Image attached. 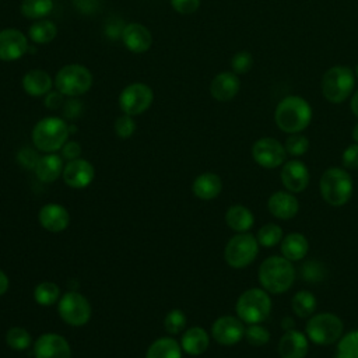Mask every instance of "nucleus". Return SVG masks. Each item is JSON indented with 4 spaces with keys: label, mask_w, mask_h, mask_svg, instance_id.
Returning a JSON list of instances; mask_svg holds the SVG:
<instances>
[{
    "label": "nucleus",
    "mask_w": 358,
    "mask_h": 358,
    "mask_svg": "<svg viewBox=\"0 0 358 358\" xmlns=\"http://www.w3.org/2000/svg\"><path fill=\"white\" fill-rule=\"evenodd\" d=\"M257 239L248 232L232 236L224 250L225 262L234 268L249 266L257 256Z\"/></svg>",
    "instance_id": "nucleus-9"
},
{
    "label": "nucleus",
    "mask_w": 358,
    "mask_h": 358,
    "mask_svg": "<svg viewBox=\"0 0 358 358\" xmlns=\"http://www.w3.org/2000/svg\"><path fill=\"white\" fill-rule=\"evenodd\" d=\"M275 123L285 133H299L308 127L312 119L310 105L301 96H285L275 108Z\"/></svg>",
    "instance_id": "nucleus-1"
},
{
    "label": "nucleus",
    "mask_w": 358,
    "mask_h": 358,
    "mask_svg": "<svg viewBox=\"0 0 358 358\" xmlns=\"http://www.w3.org/2000/svg\"><path fill=\"white\" fill-rule=\"evenodd\" d=\"M245 337H246L249 344L259 347V345H263L268 341L270 334L264 327H262L259 324H252L250 327H248L245 330Z\"/></svg>",
    "instance_id": "nucleus-41"
},
{
    "label": "nucleus",
    "mask_w": 358,
    "mask_h": 358,
    "mask_svg": "<svg viewBox=\"0 0 358 358\" xmlns=\"http://www.w3.org/2000/svg\"><path fill=\"white\" fill-rule=\"evenodd\" d=\"M83 112V102L77 96H70L63 105V113L67 119H76Z\"/></svg>",
    "instance_id": "nucleus-46"
},
{
    "label": "nucleus",
    "mask_w": 358,
    "mask_h": 358,
    "mask_svg": "<svg viewBox=\"0 0 358 358\" xmlns=\"http://www.w3.org/2000/svg\"><path fill=\"white\" fill-rule=\"evenodd\" d=\"M124 27H126V24L123 22V20H120L117 17H112L106 21V24L103 27V34L110 41L122 39V34H123Z\"/></svg>",
    "instance_id": "nucleus-43"
},
{
    "label": "nucleus",
    "mask_w": 358,
    "mask_h": 358,
    "mask_svg": "<svg viewBox=\"0 0 358 358\" xmlns=\"http://www.w3.org/2000/svg\"><path fill=\"white\" fill-rule=\"evenodd\" d=\"M81 154V145L77 141H66L62 147V157L67 161L77 159Z\"/></svg>",
    "instance_id": "nucleus-48"
},
{
    "label": "nucleus",
    "mask_w": 358,
    "mask_h": 358,
    "mask_svg": "<svg viewBox=\"0 0 358 358\" xmlns=\"http://www.w3.org/2000/svg\"><path fill=\"white\" fill-rule=\"evenodd\" d=\"M122 42L126 49H129L133 53H144L147 52L152 45V35L147 27H144L140 22H129L126 24L123 34H122Z\"/></svg>",
    "instance_id": "nucleus-17"
},
{
    "label": "nucleus",
    "mask_w": 358,
    "mask_h": 358,
    "mask_svg": "<svg viewBox=\"0 0 358 358\" xmlns=\"http://www.w3.org/2000/svg\"><path fill=\"white\" fill-rule=\"evenodd\" d=\"M28 38L20 29L6 28L0 31V60H18L28 52Z\"/></svg>",
    "instance_id": "nucleus-13"
},
{
    "label": "nucleus",
    "mask_w": 358,
    "mask_h": 358,
    "mask_svg": "<svg viewBox=\"0 0 358 358\" xmlns=\"http://www.w3.org/2000/svg\"><path fill=\"white\" fill-rule=\"evenodd\" d=\"M171 6L179 14H193L200 7V0H171Z\"/></svg>",
    "instance_id": "nucleus-45"
},
{
    "label": "nucleus",
    "mask_w": 358,
    "mask_h": 358,
    "mask_svg": "<svg viewBox=\"0 0 358 358\" xmlns=\"http://www.w3.org/2000/svg\"><path fill=\"white\" fill-rule=\"evenodd\" d=\"M39 158L41 157L36 152V150H34L31 147H22L17 154V161L20 162L21 166H24L27 169H35Z\"/></svg>",
    "instance_id": "nucleus-42"
},
{
    "label": "nucleus",
    "mask_w": 358,
    "mask_h": 358,
    "mask_svg": "<svg viewBox=\"0 0 358 358\" xmlns=\"http://www.w3.org/2000/svg\"><path fill=\"white\" fill-rule=\"evenodd\" d=\"M63 180L69 187L73 189H84L87 186L91 185V182L95 178V169L92 166L91 162H88L87 159H73L69 161L64 165L63 169Z\"/></svg>",
    "instance_id": "nucleus-16"
},
{
    "label": "nucleus",
    "mask_w": 358,
    "mask_h": 358,
    "mask_svg": "<svg viewBox=\"0 0 358 358\" xmlns=\"http://www.w3.org/2000/svg\"><path fill=\"white\" fill-rule=\"evenodd\" d=\"M355 77L347 66H333L322 77L323 96L331 103L344 102L352 92Z\"/></svg>",
    "instance_id": "nucleus-5"
},
{
    "label": "nucleus",
    "mask_w": 358,
    "mask_h": 358,
    "mask_svg": "<svg viewBox=\"0 0 358 358\" xmlns=\"http://www.w3.org/2000/svg\"><path fill=\"white\" fill-rule=\"evenodd\" d=\"M352 138L358 143V124H355V127L352 130Z\"/></svg>",
    "instance_id": "nucleus-52"
},
{
    "label": "nucleus",
    "mask_w": 358,
    "mask_h": 358,
    "mask_svg": "<svg viewBox=\"0 0 358 358\" xmlns=\"http://www.w3.org/2000/svg\"><path fill=\"white\" fill-rule=\"evenodd\" d=\"M320 194L330 206H344L352 194L351 176L341 168H329L320 178Z\"/></svg>",
    "instance_id": "nucleus-4"
},
{
    "label": "nucleus",
    "mask_w": 358,
    "mask_h": 358,
    "mask_svg": "<svg viewBox=\"0 0 358 358\" xmlns=\"http://www.w3.org/2000/svg\"><path fill=\"white\" fill-rule=\"evenodd\" d=\"M7 289H8V277L3 270H0V296L6 294Z\"/></svg>",
    "instance_id": "nucleus-50"
},
{
    "label": "nucleus",
    "mask_w": 358,
    "mask_h": 358,
    "mask_svg": "<svg viewBox=\"0 0 358 358\" xmlns=\"http://www.w3.org/2000/svg\"><path fill=\"white\" fill-rule=\"evenodd\" d=\"M52 77L41 69L29 70L22 77V90L31 96L46 95L52 90Z\"/></svg>",
    "instance_id": "nucleus-24"
},
{
    "label": "nucleus",
    "mask_w": 358,
    "mask_h": 358,
    "mask_svg": "<svg viewBox=\"0 0 358 358\" xmlns=\"http://www.w3.org/2000/svg\"><path fill=\"white\" fill-rule=\"evenodd\" d=\"M34 354L35 358H71V348L63 336L45 333L36 338Z\"/></svg>",
    "instance_id": "nucleus-14"
},
{
    "label": "nucleus",
    "mask_w": 358,
    "mask_h": 358,
    "mask_svg": "<svg viewBox=\"0 0 358 358\" xmlns=\"http://www.w3.org/2000/svg\"><path fill=\"white\" fill-rule=\"evenodd\" d=\"M55 87L66 96H80L92 87V74L83 64H66L57 71Z\"/></svg>",
    "instance_id": "nucleus-7"
},
{
    "label": "nucleus",
    "mask_w": 358,
    "mask_h": 358,
    "mask_svg": "<svg viewBox=\"0 0 358 358\" xmlns=\"http://www.w3.org/2000/svg\"><path fill=\"white\" fill-rule=\"evenodd\" d=\"M268 211L280 218V220H289L292 218L299 208V203L295 196L285 192H275L270 196L267 201Z\"/></svg>",
    "instance_id": "nucleus-22"
},
{
    "label": "nucleus",
    "mask_w": 358,
    "mask_h": 358,
    "mask_svg": "<svg viewBox=\"0 0 358 358\" xmlns=\"http://www.w3.org/2000/svg\"><path fill=\"white\" fill-rule=\"evenodd\" d=\"M292 310L299 317H309L313 310L316 309V298L309 291H299L294 295L292 301Z\"/></svg>",
    "instance_id": "nucleus-32"
},
{
    "label": "nucleus",
    "mask_w": 358,
    "mask_h": 358,
    "mask_svg": "<svg viewBox=\"0 0 358 358\" xmlns=\"http://www.w3.org/2000/svg\"><path fill=\"white\" fill-rule=\"evenodd\" d=\"M336 358H358V330L350 331L340 340Z\"/></svg>",
    "instance_id": "nucleus-35"
},
{
    "label": "nucleus",
    "mask_w": 358,
    "mask_h": 358,
    "mask_svg": "<svg viewBox=\"0 0 358 358\" xmlns=\"http://www.w3.org/2000/svg\"><path fill=\"white\" fill-rule=\"evenodd\" d=\"M357 77H358V66H357Z\"/></svg>",
    "instance_id": "nucleus-53"
},
{
    "label": "nucleus",
    "mask_w": 358,
    "mask_h": 358,
    "mask_svg": "<svg viewBox=\"0 0 358 358\" xmlns=\"http://www.w3.org/2000/svg\"><path fill=\"white\" fill-rule=\"evenodd\" d=\"M164 326L169 334H178L186 326V315L180 309H172L165 316Z\"/></svg>",
    "instance_id": "nucleus-37"
},
{
    "label": "nucleus",
    "mask_w": 358,
    "mask_h": 358,
    "mask_svg": "<svg viewBox=\"0 0 358 358\" xmlns=\"http://www.w3.org/2000/svg\"><path fill=\"white\" fill-rule=\"evenodd\" d=\"M280 248H281L282 256L287 260L296 262V260H301L302 257H305V255L308 253V249H309V243L302 234L292 232V234H288L281 241Z\"/></svg>",
    "instance_id": "nucleus-27"
},
{
    "label": "nucleus",
    "mask_w": 358,
    "mask_h": 358,
    "mask_svg": "<svg viewBox=\"0 0 358 358\" xmlns=\"http://www.w3.org/2000/svg\"><path fill=\"white\" fill-rule=\"evenodd\" d=\"M306 334L315 344H333L343 334V322L333 313L315 315L306 323Z\"/></svg>",
    "instance_id": "nucleus-8"
},
{
    "label": "nucleus",
    "mask_w": 358,
    "mask_h": 358,
    "mask_svg": "<svg viewBox=\"0 0 358 358\" xmlns=\"http://www.w3.org/2000/svg\"><path fill=\"white\" fill-rule=\"evenodd\" d=\"M57 35V27L49 20H38L28 29V38L38 45L52 42Z\"/></svg>",
    "instance_id": "nucleus-30"
},
{
    "label": "nucleus",
    "mask_w": 358,
    "mask_h": 358,
    "mask_svg": "<svg viewBox=\"0 0 358 358\" xmlns=\"http://www.w3.org/2000/svg\"><path fill=\"white\" fill-rule=\"evenodd\" d=\"M6 343L10 348L15 351H22L27 350L31 344V334L28 333L27 329L14 326L7 330L6 333Z\"/></svg>",
    "instance_id": "nucleus-34"
},
{
    "label": "nucleus",
    "mask_w": 358,
    "mask_h": 358,
    "mask_svg": "<svg viewBox=\"0 0 358 358\" xmlns=\"http://www.w3.org/2000/svg\"><path fill=\"white\" fill-rule=\"evenodd\" d=\"M38 220L46 231L62 232L70 224V214L62 204L48 203L39 210Z\"/></svg>",
    "instance_id": "nucleus-18"
},
{
    "label": "nucleus",
    "mask_w": 358,
    "mask_h": 358,
    "mask_svg": "<svg viewBox=\"0 0 358 358\" xmlns=\"http://www.w3.org/2000/svg\"><path fill=\"white\" fill-rule=\"evenodd\" d=\"M192 190L201 200H213L222 190L221 178L213 172H204L194 179Z\"/></svg>",
    "instance_id": "nucleus-25"
},
{
    "label": "nucleus",
    "mask_w": 358,
    "mask_h": 358,
    "mask_svg": "<svg viewBox=\"0 0 358 358\" xmlns=\"http://www.w3.org/2000/svg\"><path fill=\"white\" fill-rule=\"evenodd\" d=\"M69 134V124L62 117L46 116L34 126L32 143L39 151L56 152L62 150Z\"/></svg>",
    "instance_id": "nucleus-2"
},
{
    "label": "nucleus",
    "mask_w": 358,
    "mask_h": 358,
    "mask_svg": "<svg viewBox=\"0 0 358 358\" xmlns=\"http://www.w3.org/2000/svg\"><path fill=\"white\" fill-rule=\"evenodd\" d=\"M252 66H253V57L246 50L235 53L231 59V67L235 74H245L252 69Z\"/></svg>",
    "instance_id": "nucleus-39"
},
{
    "label": "nucleus",
    "mask_w": 358,
    "mask_h": 358,
    "mask_svg": "<svg viewBox=\"0 0 358 358\" xmlns=\"http://www.w3.org/2000/svg\"><path fill=\"white\" fill-rule=\"evenodd\" d=\"M239 88L241 83L234 71H222L217 74L210 84L211 96L220 102L231 101L238 94Z\"/></svg>",
    "instance_id": "nucleus-20"
},
{
    "label": "nucleus",
    "mask_w": 358,
    "mask_h": 358,
    "mask_svg": "<svg viewBox=\"0 0 358 358\" xmlns=\"http://www.w3.org/2000/svg\"><path fill=\"white\" fill-rule=\"evenodd\" d=\"M308 148H309V140L305 136L298 133L291 134L285 141V151L295 157L305 154Z\"/></svg>",
    "instance_id": "nucleus-38"
},
{
    "label": "nucleus",
    "mask_w": 358,
    "mask_h": 358,
    "mask_svg": "<svg viewBox=\"0 0 358 358\" xmlns=\"http://www.w3.org/2000/svg\"><path fill=\"white\" fill-rule=\"evenodd\" d=\"M64 105V99H63V94L60 91H49L45 96V106L48 109H59L60 106Z\"/></svg>",
    "instance_id": "nucleus-49"
},
{
    "label": "nucleus",
    "mask_w": 358,
    "mask_h": 358,
    "mask_svg": "<svg viewBox=\"0 0 358 358\" xmlns=\"http://www.w3.org/2000/svg\"><path fill=\"white\" fill-rule=\"evenodd\" d=\"M21 14L29 20H41L53 10V0H22Z\"/></svg>",
    "instance_id": "nucleus-31"
},
{
    "label": "nucleus",
    "mask_w": 358,
    "mask_h": 358,
    "mask_svg": "<svg viewBox=\"0 0 358 358\" xmlns=\"http://www.w3.org/2000/svg\"><path fill=\"white\" fill-rule=\"evenodd\" d=\"M351 110L358 117V91L351 98Z\"/></svg>",
    "instance_id": "nucleus-51"
},
{
    "label": "nucleus",
    "mask_w": 358,
    "mask_h": 358,
    "mask_svg": "<svg viewBox=\"0 0 358 358\" xmlns=\"http://www.w3.org/2000/svg\"><path fill=\"white\" fill-rule=\"evenodd\" d=\"M63 169L64 165L62 157L55 152H46L39 158L34 171L41 182L50 183L55 182L63 173Z\"/></svg>",
    "instance_id": "nucleus-23"
},
{
    "label": "nucleus",
    "mask_w": 358,
    "mask_h": 358,
    "mask_svg": "<svg viewBox=\"0 0 358 358\" xmlns=\"http://www.w3.org/2000/svg\"><path fill=\"white\" fill-rule=\"evenodd\" d=\"M154 101V91L144 83L126 85L119 95V106L124 115L136 116L144 113Z\"/></svg>",
    "instance_id": "nucleus-10"
},
{
    "label": "nucleus",
    "mask_w": 358,
    "mask_h": 358,
    "mask_svg": "<svg viewBox=\"0 0 358 358\" xmlns=\"http://www.w3.org/2000/svg\"><path fill=\"white\" fill-rule=\"evenodd\" d=\"M271 310V299L264 289L250 288L236 301V313L242 322L259 324L266 320Z\"/></svg>",
    "instance_id": "nucleus-6"
},
{
    "label": "nucleus",
    "mask_w": 358,
    "mask_h": 358,
    "mask_svg": "<svg viewBox=\"0 0 358 358\" xmlns=\"http://www.w3.org/2000/svg\"><path fill=\"white\" fill-rule=\"evenodd\" d=\"M115 133L120 138H129L136 131V122L130 115H122L115 120Z\"/></svg>",
    "instance_id": "nucleus-40"
},
{
    "label": "nucleus",
    "mask_w": 358,
    "mask_h": 358,
    "mask_svg": "<svg viewBox=\"0 0 358 358\" xmlns=\"http://www.w3.org/2000/svg\"><path fill=\"white\" fill-rule=\"evenodd\" d=\"M281 182L292 193H299L306 189L309 183V171L298 159H292L284 164L281 169Z\"/></svg>",
    "instance_id": "nucleus-19"
},
{
    "label": "nucleus",
    "mask_w": 358,
    "mask_h": 358,
    "mask_svg": "<svg viewBox=\"0 0 358 358\" xmlns=\"http://www.w3.org/2000/svg\"><path fill=\"white\" fill-rule=\"evenodd\" d=\"M225 221L228 227L235 232H246L253 225V214L245 206H231L225 213Z\"/></svg>",
    "instance_id": "nucleus-29"
},
{
    "label": "nucleus",
    "mask_w": 358,
    "mask_h": 358,
    "mask_svg": "<svg viewBox=\"0 0 358 358\" xmlns=\"http://www.w3.org/2000/svg\"><path fill=\"white\" fill-rule=\"evenodd\" d=\"M182 347L172 337L157 338L147 350L145 358H182Z\"/></svg>",
    "instance_id": "nucleus-28"
},
{
    "label": "nucleus",
    "mask_w": 358,
    "mask_h": 358,
    "mask_svg": "<svg viewBox=\"0 0 358 358\" xmlns=\"http://www.w3.org/2000/svg\"><path fill=\"white\" fill-rule=\"evenodd\" d=\"M74 7L84 15H94L101 8V0H73Z\"/></svg>",
    "instance_id": "nucleus-44"
},
{
    "label": "nucleus",
    "mask_w": 358,
    "mask_h": 358,
    "mask_svg": "<svg viewBox=\"0 0 358 358\" xmlns=\"http://www.w3.org/2000/svg\"><path fill=\"white\" fill-rule=\"evenodd\" d=\"M308 348L306 337L296 330H287L278 343V354L281 358H305Z\"/></svg>",
    "instance_id": "nucleus-21"
},
{
    "label": "nucleus",
    "mask_w": 358,
    "mask_h": 358,
    "mask_svg": "<svg viewBox=\"0 0 358 358\" xmlns=\"http://www.w3.org/2000/svg\"><path fill=\"white\" fill-rule=\"evenodd\" d=\"M213 338L222 345H234L245 336L242 320L234 316H221L211 326Z\"/></svg>",
    "instance_id": "nucleus-15"
},
{
    "label": "nucleus",
    "mask_w": 358,
    "mask_h": 358,
    "mask_svg": "<svg viewBox=\"0 0 358 358\" xmlns=\"http://www.w3.org/2000/svg\"><path fill=\"white\" fill-rule=\"evenodd\" d=\"M210 338L207 331L203 327H190L187 329L180 340L182 350L189 355H201L208 348Z\"/></svg>",
    "instance_id": "nucleus-26"
},
{
    "label": "nucleus",
    "mask_w": 358,
    "mask_h": 358,
    "mask_svg": "<svg viewBox=\"0 0 358 358\" xmlns=\"http://www.w3.org/2000/svg\"><path fill=\"white\" fill-rule=\"evenodd\" d=\"M343 165L348 169H358V143L351 144L344 150Z\"/></svg>",
    "instance_id": "nucleus-47"
},
{
    "label": "nucleus",
    "mask_w": 358,
    "mask_h": 358,
    "mask_svg": "<svg viewBox=\"0 0 358 358\" xmlns=\"http://www.w3.org/2000/svg\"><path fill=\"white\" fill-rule=\"evenodd\" d=\"M253 159L263 168H277L287 157L285 147L271 137H263L253 144L252 148Z\"/></svg>",
    "instance_id": "nucleus-12"
},
{
    "label": "nucleus",
    "mask_w": 358,
    "mask_h": 358,
    "mask_svg": "<svg viewBox=\"0 0 358 358\" xmlns=\"http://www.w3.org/2000/svg\"><path fill=\"white\" fill-rule=\"evenodd\" d=\"M57 312L63 322L70 326H83L91 319V305L88 299L76 291L66 292L57 305Z\"/></svg>",
    "instance_id": "nucleus-11"
},
{
    "label": "nucleus",
    "mask_w": 358,
    "mask_h": 358,
    "mask_svg": "<svg viewBox=\"0 0 358 358\" xmlns=\"http://www.w3.org/2000/svg\"><path fill=\"white\" fill-rule=\"evenodd\" d=\"M60 298V288L52 281H43L34 289V299L42 306L53 305Z\"/></svg>",
    "instance_id": "nucleus-33"
},
{
    "label": "nucleus",
    "mask_w": 358,
    "mask_h": 358,
    "mask_svg": "<svg viewBox=\"0 0 358 358\" xmlns=\"http://www.w3.org/2000/svg\"><path fill=\"white\" fill-rule=\"evenodd\" d=\"M282 241V231L275 224H266L257 232V242L266 248L274 246Z\"/></svg>",
    "instance_id": "nucleus-36"
},
{
    "label": "nucleus",
    "mask_w": 358,
    "mask_h": 358,
    "mask_svg": "<svg viewBox=\"0 0 358 358\" xmlns=\"http://www.w3.org/2000/svg\"><path fill=\"white\" fill-rule=\"evenodd\" d=\"M294 278V267L285 257L271 256L260 264L259 281L271 294L285 292L292 285Z\"/></svg>",
    "instance_id": "nucleus-3"
}]
</instances>
